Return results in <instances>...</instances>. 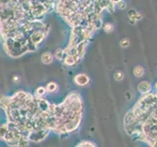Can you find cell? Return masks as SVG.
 <instances>
[{
	"label": "cell",
	"instance_id": "e0dca14e",
	"mask_svg": "<svg viewBox=\"0 0 157 147\" xmlns=\"http://www.w3.org/2000/svg\"><path fill=\"white\" fill-rule=\"evenodd\" d=\"M94 146H96V144L93 141L90 140H82L76 144V147H94Z\"/></svg>",
	"mask_w": 157,
	"mask_h": 147
},
{
	"label": "cell",
	"instance_id": "3957f363",
	"mask_svg": "<svg viewBox=\"0 0 157 147\" xmlns=\"http://www.w3.org/2000/svg\"><path fill=\"white\" fill-rule=\"evenodd\" d=\"M46 36H47V35L45 34V32L42 30H40V31H32L29 39L33 42L34 44L39 45L40 43L46 39Z\"/></svg>",
	"mask_w": 157,
	"mask_h": 147
},
{
	"label": "cell",
	"instance_id": "30bf717a",
	"mask_svg": "<svg viewBox=\"0 0 157 147\" xmlns=\"http://www.w3.org/2000/svg\"><path fill=\"white\" fill-rule=\"evenodd\" d=\"M45 88H46V90L48 93H55V92H57L59 90V85L57 83H55V81H50V83H48Z\"/></svg>",
	"mask_w": 157,
	"mask_h": 147
},
{
	"label": "cell",
	"instance_id": "44dd1931",
	"mask_svg": "<svg viewBox=\"0 0 157 147\" xmlns=\"http://www.w3.org/2000/svg\"><path fill=\"white\" fill-rule=\"evenodd\" d=\"M117 7L120 9V10H123V9H125L126 8V6H127V4H126V2L124 1V0H121V1H119L117 4Z\"/></svg>",
	"mask_w": 157,
	"mask_h": 147
},
{
	"label": "cell",
	"instance_id": "8fae6325",
	"mask_svg": "<svg viewBox=\"0 0 157 147\" xmlns=\"http://www.w3.org/2000/svg\"><path fill=\"white\" fill-rule=\"evenodd\" d=\"M63 65H66V66H67V67H72L75 64H77L76 61H75L74 57L70 56V55L64 56V58L63 59Z\"/></svg>",
	"mask_w": 157,
	"mask_h": 147
},
{
	"label": "cell",
	"instance_id": "ba28073f",
	"mask_svg": "<svg viewBox=\"0 0 157 147\" xmlns=\"http://www.w3.org/2000/svg\"><path fill=\"white\" fill-rule=\"evenodd\" d=\"M128 16H129L130 23H131V24H135L137 21H140V19H142V15H140V14L138 12V11H136V10H131V11H129Z\"/></svg>",
	"mask_w": 157,
	"mask_h": 147
},
{
	"label": "cell",
	"instance_id": "9a60e30c",
	"mask_svg": "<svg viewBox=\"0 0 157 147\" xmlns=\"http://www.w3.org/2000/svg\"><path fill=\"white\" fill-rule=\"evenodd\" d=\"M25 46H26V48H28L29 52H34V51L37 50V46H38V45L34 44V43L32 42L29 39H28L25 41Z\"/></svg>",
	"mask_w": 157,
	"mask_h": 147
},
{
	"label": "cell",
	"instance_id": "ffe728a7",
	"mask_svg": "<svg viewBox=\"0 0 157 147\" xmlns=\"http://www.w3.org/2000/svg\"><path fill=\"white\" fill-rule=\"evenodd\" d=\"M119 43H120V46L122 48H127V47L130 46V39H126V37H125V39H122Z\"/></svg>",
	"mask_w": 157,
	"mask_h": 147
},
{
	"label": "cell",
	"instance_id": "9c48e42d",
	"mask_svg": "<svg viewBox=\"0 0 157 147\" xmlns=\"http://www.w3.org/2000/svg\"><path fill=\"white\" fill-rule=\"evenodd\" d=\"M10 101H11L10 96H6V95L0 96V107H1L3 110L5 111L7 108H9V106H10Z\"/></svg>",
	"mask_w": 157,
	"mask_h": 147
},
{
	"label": "cell",
	"instance_id": "5bb4252c",
	"mask_svg": "<svg viewBox=\"0 0 157 147\" xmlns=\"http://www.w3.org/2000/svg\"><path fill=\"white\" fill-rule=\"evenodd\" d=\"M64 56H66V52H64V49L62 48H58L54 53V58H56L59 61H63Z\"/></svg>",
	"mask_w": 157,
	"mask_h": 147
},
{
	"label": "cell",
	"instance_id": "8992f818",
	"mask_svg": "<svg viewBox=\"0 0 157 147\" xmlns=\"http://www.w3.org/2000/svg\"><path fill=\"white\" fill-rule=\"evenodd\" d=\"M137 88L142 94H147L151 90V84L148 83V81H140V83L138 84Z\"/></svg>",
	"mask_w": 157,
	"mask_h": 147
},
{
	"label": "cell",
	"instance_id": "6da1fadb",
	"mask_svg": "<svg viewBox=\"0 0 157 147\" xmlns=\"http://www.w3.org/2000/svg\"><path fill=\"white\" fill-rule=\"evenodd\" d=\"M136 106H138L140 111H143L144 113L150 114L154 107L157 106V94L150 93V92L147 94H143V96L137 102Z\"/></svg>",
	"mask_w": 157,
	"mask_h": 147
},
{
	"label": "cell",
	"instance_id": "52a82bcc",
	"mask_svg": "<svg viewBox=\"0 0 157 147\" xmlns=\"http://www.w3.org/2000/svg\"><path fill=\"white\" fill-rule=\"evenodd\" d=\"M41 62L44 65H50L54 61V54H52L49 51H45L41 54Z\"/></svg>",
	"mask_w": 157,
	"mask_h": 147
},
{
	"label": "cell",
	"instance_id": "ac0fdd59",
	"mask_svg": "<svg viewBox=\"0 0 157 147\" xmlns=\"http://www.w3.org/2000/svg\"><path fill=\"white\" fill-rule=\"evenodd\" d=\"M102 30H104L105 34H110L114 30V27L111 23H105V25H102Z\"/></svg>",
	"mask_w": 157,
	"mask_h": 147
},
{
	"label": "cell",
	"instance_id": "277c9868",
	"mask_svg": "<svg viewBox=\"0 0 157 147\" xmlns=\"http://www.w3.org/2000/svg\"><path fill=\"white\" fill-rule=\"evenodd\" d=\"M74 83L78 86H86L90 84V78L86 74H77L73 79Z\"/></svg>",
	"mask_w": 157,
	"mask_h": 147
},
{
	"label": "cell",
	"instance_id": "2e32d148",
	"mask_svg": "<svg viewBox=\"0 0 157 147\" xmlns=\"http://www.w3.org/2000/svg\"><path fill=\"white\" fill-rule=\"evenodd\" d=\"M47 93V90L45 86H38L35 91H34V96L36 97H43L45 94Z\"/></svg>",
	"mask_w": 157,
	"mask_h": 147
},
{
	"label": "cell",
	"instance_id": "5b68a950",
	"mask_svg": "<svg viewBox=\"0 0 157 147\" xmlns=\"http://www.w3.org/2000/svg\"><path fill=\"white\" fill-rule=\"evenodd\" d=\"M36 99H37V105H38V108L40 111L45 112V111L49 110L50 105H51V103L49 101L46 100L45 98H43V97H36Z\"/></svg>",
	"mask_w": 157,
	"mask_h": 147
},
{
	"label": "cell",
	"instance_id": "7c38bea8",
	"mask_svg": "<svg viewBox=\"0 0 157 147\" xmlns=\"http://www.w3.org/2000/svg\"><path fill=\"white\" fill-rule=\"evenodd\" d=\"M29 139L28 137H24V135H21L18 139V144L17 146L19 147H25V146H29Z\"/></svg>",
	"mask_w": 157,
	"mask_h": 147
},
{
	"label": "cell",
	"instance_id": "d6986e66",
	"mask_svg": "<svg viewBox=\"0 0 157 147\" xmlns=\"http://www.w3.org/2000/svg\"><path fill=\"white\" fill-rule=\"evenodd\" d=\"M113 78H114V80L116 81H121L124 79V73L122 72V71H120V70L115 71L114 75H113Z\"/></svg>",
	"mask_w": 157,
	"mask_h": 147
},
{
	"label": "cell",
	"instance_id": "4fadbf2b",
	"mask_svg": "<svg viewBox=\"0 0 157 147\" xmlns=\"http://www.w3.org/2000/svg\"><path fill=\"white\" fill-rule=\"evenodd\" d=\"M133 74L135 75V77H137V78L143 77L144 74V67L140 66V65H138V66H136V67L134 68Z\"/></svg>",
	"mask_w": 157,
	"mask_h": 147
},
{
	"label": "cell",
	"instance_id": "7402d4cb",
	"mask_svg": "<svg viewBox=\"0 0 157 147\" xmlns=\"http://www.w3.org/2000/svg\"><path fill=\"white\" fill-rule=\"evenodd\" d=\"M12 80H13L14 84H19L20 80H21V78L19 77L18 75H14L13 77H12Z\"/></svg>",
	"mask_w": 157,
	"mask_h": 147
},
{
	"label": "cell",
	"instance_id": "7a4b0ae2",
	"mask_svg": "<svg viewBox=\"0 0 157 147\" xmlns=\"http://www.w3.org/2000/svg\"><path fill=\"white\" fill-rule=\"evenodd\" d=\"M51 130L47 129H34L29 133V139L30 142H41L49 135Z\"/></svg>",
	"mask_w": 157,
	"mask_h": 147
},
{
	"label": "cell",
	"instance_id": "603a6c76",
	"mask_svg": "<svg viewBox=\"0 0 157 147\" xmlns=\"http://www.w3.org/2000/svg\"><path fill=\"white\" fill-rule=\"evenodd\" d=\"M29 2H30V1H32V0H29Z\"/></svg>",
	"mask_w": 157,
	"mask_h": 147
}]
</instances>
